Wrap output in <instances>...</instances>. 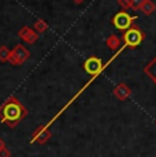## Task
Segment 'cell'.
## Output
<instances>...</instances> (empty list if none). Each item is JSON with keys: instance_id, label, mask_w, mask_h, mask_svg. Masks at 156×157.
Returning <instances> with one entry per match:
<instances>
[{"instance_id": "3957f363", "label": "cell", "mask_w": 156, "mask_h": 157, "mask_svg": "<svg viewBox=\"0 0 156 157\" xmlns=\"http://www.w3.org/2000/svg\"><path fill=\"white\" fill-rule=\"evenodd\" d=\"M131 19H133V18H131L130 15H127L126 13H119V14L115 15V18H114V25H115L118 29L125 30L130 26Z\"/></svg>"}, {"instance_id": "7a4b0ae2", "label": "cell", "mask_w": 156, "mask_h": 157, "mask_svg": "<svg viewBox=\"0 0 156 157\" xmlns=\"http://www.w3.org/2000/svg\"><path fill=\"white\" fill-rule=\"evenodd\" d=\"M141 40H142V36H141V33L137 29H129L125 34V43L131 45V47L138 45L141 43Z\"/></svg>"}, {"instance_id": "277c9868", "label": "cell", "mask_w": 156, "mask_h": 157, "mask_svg": "<svg viewBox=\"0 0 156 157\" xmlns=\"http://www.w3.org/2000/svg\"><path fill=\"white\" fill-rule=\"evenodd\" d=\"M85 70L89 74H97L101 71V60L97 57H91L85 62Z\"/></svg>"}, {"instance_id": "6da1fadb", "label": "cell", "mask_w": 156, "mask_h": 157, "mask_svg": "<svg viewBox=\"0 0 156 157\" xmlns=\"http://www.w3.org/2000/svg\"><path fill=\"white\" fill-rule=\"evenodd\" d=\"M23 115H25V109H23L22 104H19L14 97H11L0 108V119L4 123H7L10 127L15 126L23 117Z\"/></svg>"}]
</instances>
